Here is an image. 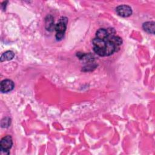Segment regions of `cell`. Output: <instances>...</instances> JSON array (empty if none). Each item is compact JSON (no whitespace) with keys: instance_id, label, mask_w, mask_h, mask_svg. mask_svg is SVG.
Returning <instances> with one entry per match:
<instances>
[{"instance_id":"4","label":"cell","mask_w":155,"mask_h":155,"mask_svg":"<svg viewBox=\"0 0 155 155\" xmlns=\"http://www.w3.org/2000/svg\"><path fill=\"white\" fill-rule=\"evenodd\" d=\"M116 12L118 15L122 17H128L132 14L131 8L127 5H120L116 7Z\"/></svg>"},{"instance_id":"3","label":"cell","mask_w":155,"mask_h":155,"mask_svg":"<svg viewBox=\"0 0 155 155\" xmlns=\"http://www.w3.org/2000/svg\"><path fill=\"white\" fill-rule=\"evenodd\" d=\"M13 145L12 138L10 135H7L2 138L0 142V151L1 153H5V154H9V150L12 148Z\"/></svg>"},{"instance_id":"9","label":"cell","mask_w":155,"mask_h":155,"mask_svg":"<svg viewBox=\"0 0 155 155\" xmlns=\"http://www.w3.org/2000/svg\"><path fill=\"white\" fill-rule=\"evenodd\" d=\"M1 127L2 128H7L10 125V119L9 117H5L1 120Z\"/></svg>"},{"instance_id":"1","label":"cell","mask_w":155,"mask_h":155,"mask_svg":"<svg viewBox=\"0 0 155 155\" xmlns=\"http://www.w3.org/2000/svg\"><path fill=\"white\" fill-rule=\"evenodd\" d=\"M94 51L100 56H108L117 52L122 44V39L116 35L113 28H99L93 39Z\"/></svg>"},{"instance_id":"6","label":"cell","mask_w":155,"mask_h":155,"mask_svg":"<svg viewBox=\"0 0 155 155\" xmlns=\"http://www.w3.org/2000/svg\"><path fill=\"white\" fill-rule=\"evenodd\" d=\"M45 27L47 30L49 31H53L54 29V24L53 18L51 15H47L45 18Z\"/></svg>"},{"instance_id":"8","label":"cell","mask_w":155,"mask_h":155,"mask_svg":"<svg viewBox=\"0 0 155 155\" xmlns=\"http://www.w3.org/2000/svg\"><path fill=\"white\" fill-rule=\"evenodd\" d=\"M15 56V53L12 51H7L1 56V62L9 61L12 59Z\"/></svg>"},{"instance_id":"7","label":"cell","mask_w":155,"mask_h":155,"mask_svg":"<svg viewBox=\"0 0 155 155\" xmlns=\"http://www.w3.org/2000/svg\"><path fill=\"white\" fill-rule=\"evenodd\" d=\"M142 27L145 31L151 34L154 33V22H146L143 24Z\"/></svg>"},{"instance_id":"5","label":"cell","mask_w":155,"mask_h":155,"mask_svg":"<svg viewBox=\"0 0 155 155\" xmlns=\"http://www.w3.org/2000/svg\"><path fill=\"white\" fill-rule=\"evenodd\" d=\"M13 82L10 79H5L1 81L0 85V90L2 93H8L14 88Z\"/></svg>"},{"instance_id":"2","label":"cell","mask_w":155,"mask_h":155,"mask_svg":"<svg viewBox=\"0 0 155 155\" xmlns=\"http://www.w3.org/2000/svg\"><path fill=\"white\" fill-rule=\"evenodd\" d=\"M68 23V19L66 17H61L58 22L55 25L54 29L56 31V38L58 41L62 39L64 37L65 31L66 30L67 25Z\"/></svg>"}]
</instances>
